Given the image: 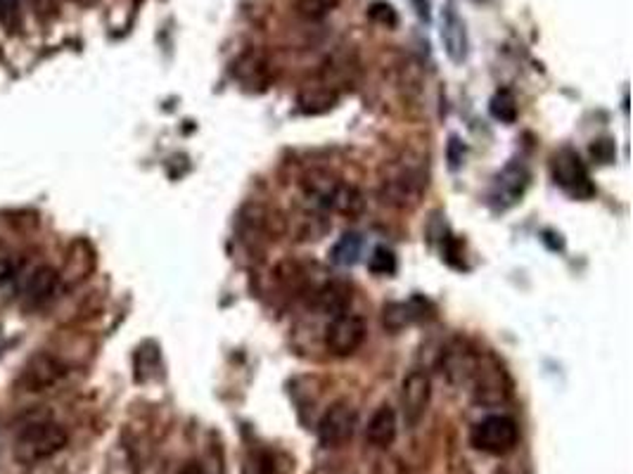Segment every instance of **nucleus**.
Masks as SVG:
<instances>
[{"instance_id": "f257e3e1", "label": "nucleus", "mask_w": 633, "mask_h": 474, "mask_svg": "<svg viewBox=\"0 0 633 474\" xmlns=\"http://www.w3.org/2000/svg\"><path fill=\"white\" fill-rule=\"evenodd\" d=\"M69 441V434L51 417H34L22 424L15 437V460L22 465H36L41 460L52 458Z\"/></svg>"}, {"instance_id": "f03ea898", "label": "nucleus", "mask_w": 633, "mask_h": 474, "mask_svg": "<svg viewBox=\"0 0 633 474\" xmlns=\"http://www.w3.org/2000/svg\"><path fill=\"white\" fill-rule=\"evenodd\" d=\"M518 423L508 415H489L472 427L470 441L477 451L489 455H505L518 446Z\"/></svg>"}, {"instance_id": "7ed1b4c3", "label": "nucleus", "mask_w": 633, "mask_h": 474, "mask_svg": "<svg viewBox=\"0 0 633 474\" xmlns=\"http://www.w3.org/2000/svg\"><path fill=\"white\" fill-rule=\"evenodd\" d=\"M306 190L313 200L325 209H332L337 214L356 216L363 209V197L353 186H346L342 180L330 178V176H318L313 173L306 183Z\"/></svg>"}, {"instance_id": "20e7f679", "label": "nucleus", "mask_w": 633, "mask_h": 474, "mask_svg": "<svg viewBox=\"0 0 633 474\" xmlns=\"http://www.w3.org/2000/svg\"><path fill=\"white\" fill-rule=\"evenodd\" d=\"M553 180L574 200H590L596 194V186L589 176V169L574 150H560L553 157Z\"/></svg>"}, {"instance_id": "39448f33", "label": "nucleus", "mask_w": 633, "mask_h": 474, "mask_svg": "<svg viewBox=\"0 0 633 474\" xmlns=\"http://www.w3.org/2000/svg\"><path fill=\"white\" fill-rule=\"evenodd\" d=\"M366 342V323L363 318L349 311L335 313V318L325 330V349L337 356V359H346L363 346Z\"/></svg>"}, {"instance_id": "423d86ee", "label": "nucleus", "mask_w": 633, "mask_h": 474, "mask_svg": "<svg viewBox=\"0 0 633 474\" xmlns=\"http://www.w3.org/2000/svg\"><path fill=\"white\" fill-rule=\"evenodd\" d=\"M67 375V366L62 363V359L52 356L48 352L34 353L27 363H24L22 373H20V380L17 384L29 391V394H41V391H48L58 384L62 377Z\"/></svg>"}, {"instance_id": "0eeeda50", "label": "nucleus", "mask_w": 633, "mask_h": 474, "mask_svg": "<svg viewBox=\"0 0 633 474\" xmlns=\"http://www.w3.org/2000/svg\"><path fill=\"white\" fill-rule=\"evenodd\" d=\"M432 399V382L425 370H413L403 377L401 384V415L408 430L423 423Z\"/></svg>"}, {"instance_id": "6e6552de", "label": "nucleus", "mask_w": 633, "mask_h": 474, "mask_svg": "<svg viewBox=\"0 0 633 474\" xmlns=\"http://www.w3.org/2000/svg\"><path fill=\"white\" fill-rule=\"evenodd\" d=\"M356 424H359V415H356V410L349 403H332L330 408L323 413V417H320V423H318V441L325 448H339V446H344L353 437Z\"/></svg>"}, {"instance_id": "1a4fd4ad", "label": "nucleus", "mask_w": 633, "mask_h": 474, "mask_svg": "<svg viewBox=\"0 0 633 474\" xmlns=\"http://www.w3.org/2000/svg\"><path fill=\"white\" fill-rule=\"evenodd\" d=\"M425 190V178L415 169H399L382 180V197L387 204L399 209L415 207Z\"/></svg>"}, {"instance_id": "9d476101", "label": "nucleus", "mask_w": 633, "mask_h": 474, "mask_svg": "<svg viewBox=\"0 0 633 474\" xmlns=\"http://www.w3.org/2000/svg\"><path fill=\"white\" fill-rule=\"evenodd\" d=\"M441 43L448 59L455 65H461L463 59L468 58V31L454 8H447L441 15Z\"/></svg>"}, {"instance_id": "9b49d317", "label": "nucleus", "mask_w": 633, "mask_h": 474, "mask_svg": "<svg viewBox=\"0 0 633 474\" xmlns=\"http://www.w3.org/2000/svg\"><path fill=\"white\" fill-rule=\"evenodd\" d=\"M526 186H529V171L525 166H505L503 171L498 173L496 183H494V200L501 201V207H510L525 194Z\"/></svg>"}, {"instance_id": "f8f14e48", "label": "nucleus", "mask_w": 633, "mask_h": 474, "mask_svg": "<svg viewBox=\"0 0 633 474\" xmlns=\"http://www.w3.org/2000/svg\"><path fill=\"white\" fill-rule=\"evenodd\" d=\"M59 288V273L51 266L34 268L27 278H24V296L31 304H44L52 299V295Z\"/></svg>"}, {"instance_id": "ddd939ff", "label": "nucleus", "mask_w": 633, "mask_h": 474, "mask_svg": "<svg viewBox=\"0 0 633 474\" xmlns=\"http://www.w3.org/2000/svg\"><path fill=\"white\" fill-rule=\"evenodd\" d=\"M396 430H399V424H396L394 408L380 406L373 413V417H370V423H368L366 441L375 446V448H389V446L394 444Z\"/></svg>"}, {"instance_id": "4468645a", "label": "nucleus", "mask_w": 633, "mask_h": 474, "mask_svg": "<svg viewBox=\"0 0 633 474\" xmlns=\"http://www.w3.org/2000/svg\"><path fill=\"white\" fill-rule=\"evenodd\" d=\"M360 249H363L360 235L346 233V235H342L337 245H335V249H332V261H335L337 266H353V264L359 261Z\"/></svg>"}, {"instance_id": "2eb2a0df", "label": "nucleus", "mask_w": 633, "mask_h": 474, "mask_svg": "<svg viewBox=\"0 0 633 474\" xmlns=\"http://www.w3.org/2000/svg\"><path fill=\"white\" fill-rule=\"evenodd\" d=\"M22 3L24 0H0V27H3L5 34H10V36H15V34L22 31Z\"/></svg>"}, {"instance_id": "dca6fc26", "label": "nucleus", "mask_w": 633, "mask_h": 474, "mask_svg": "<svg viewBox=\"0 0 633 474\" xmlns=\"http://www.w3.org/2000/svg\"><path fill=\"white\" fill-rule=\"evenodd\" d=\"M491 116L498 119L501 123H512L518 119V100L510 91H498L494 98H491Z\"/></svg>"}, {"instance_id": "f3484780", "label": "nucleus", "mask_w": 633, "mask_h": 474, "mask_svg": "<svg viewBox=\"0 0 633 474\" xmlns=\"http://www.w3.org/2000/svg\"><path fill=\"white\" fill-rule=\"evenodd\" d=\"M235 69H233V74H238V76H245V74H249L252 76L254 74V83L259 88H266V81H268V74H266V65L261 62L259 58H254V55H245L242 59H238V65H233ZM247 88H252V79L245 81Z\"/></svg>"}, {"instance_id": "a211bd4d", "label": "nucleus", "mask_w": 633, "mask_h": 474, "mask_svg": "<svg viewBox=\"0 0 633 474\" xmlns=\"http://www.w3.org/2000/svg\"><path fill=\"white\" fill-rule=\"evenodd\" d=\"M339 0H297V12L304 17V20H323L337 8Z\"/></svg>"}, {"instance_id": "6ab92c4d", "label": "nucleus", "mask_w": 633, "mask_h": 474, "mask_svg": "<svg viewBox=\"0 0 633 474\" xmlns=\"http://www.w3.org/2000/svg\"><path fill=\"white\" fill-rule=\"evenodd\" d=\"M20 271H22L20 257L12 249H8V247H0V288H5V285L15 280Z\"/></svg>"}, {"instance_id": "aec40b11", "label": "nucleus", "mask_w": 633, "mask_h": 474, "mask_svg": "<svg viewBox=\"0 0 633 474\" xmlns=\"http://www.w3.org/2000/svg\"><path fill=\"white\" fill-rule=\"evenodd\" d=\"M368 268L377 275H392L396 271L394 252L387 249V247H377L373 257H370V261H368Z\"/></svg>"}, {"instance_id": "412c9836", "label": "nucleus", "mask_w": 633, "mask_h": 474, "mask_svg": "<svg viewBox=\"0 0 633 474\" xmlns=\"http://www.w3.org/2000/svg\"><path fill=\"white\" fill-rule=\"evenodd\" d=\"M368 15H370V20H375V22L384 24V27H394L396 24L394 8L387 5V3H373L370 10H368Z\"/></svg>"}, {"instance_id": "4be33fe9", "label": "nucleus", "mask_w": 633, "mask_h": 474, "mask_svg": "<svg viewBox=\"0 0 633 474\" xmlns=\"http://www.w3.org/2000/svg\"><path fill=\"white\" fill-rule=\"evenodd\" d=\"M31 8H34V12L36 15H51L52 10H55V0H27Z\"/></svg>"}, {"instance_id": "5701e85b", "label": "nucleus", "mask_w": 633, "mask_h": 474, "mask_svg": "<svg viewBox=\"0 0 633 474\" xmlns=\"http://www.w3.org/2000/svg\"><path fill=\"white\" fill-rule=\"evenodd\" d=\"M259 474H275V465H273V460L268 458H264L261 460V465H259Z\"/></svg>"}, {"instance_id": "b1692460", "label": "nucleus", "mask_w": 633, "mask_h": 474, "mask_svg": "<svg viewBox=\"0 0 633 474\" xmlns=\"http://www.w3.org/2000/svg\"><path fill=\"white\" fill-rule=\"evenodd\" d=\"M183 474H202V470L197 465H193V467H187V470Z\"/></svg>"}]
</instances>
